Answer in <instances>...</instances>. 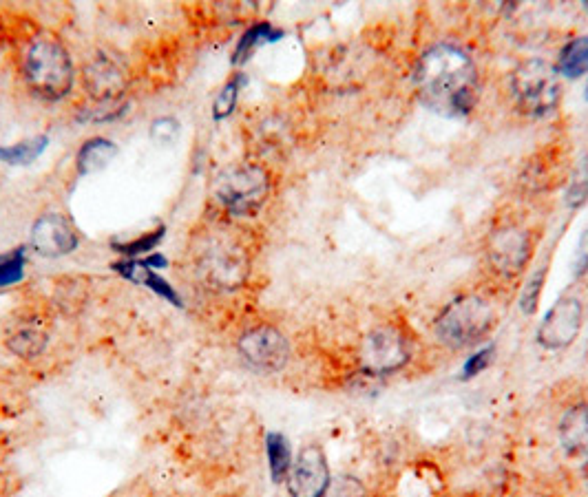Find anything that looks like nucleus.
I'll use <instances>...</instances> for the list:
<instances>
[{
    "label": "nucleus",
    "mask_w": 588,
    "mask_h": 497,
    "mask_svg": "<svg viewBox=\"0 0 588 497\" xmlns=\"http://www.w3.org/2000/svg\"><path fill=\"white\" fill-rule=\"evenodd\" d=\"M588 272V230L582 235L580 243H577V255H575V274L580 277V274Z\"/></svg>",
    "instance_id": "obj_29"
},
{
    "label": "nucleus",
    "mask_w": 588,
    "mask_h": 497,
    "mask_svg": "<svg viewBox=\"0 0 588 497\" xmlns=\"http://www.w3.org/2000/svg\"><path fill=\"white\" fill-rule=\"evenodd\" d=\"M49 144L47 135L31 137V140L18 142L12 146H0V162L9 166H27L34 160H38L40 153L45 151Z\"/></svg>",
    "instance_id": "obj_17"
},
{
    "label": "nucleus",
    "mask_w": 588,
    "mask_h": 497,
    "mask_svg": "<svg viewBox=\"0 0 588 497\" xmlns=\"http://www.w3.org/2000/svg\"><path fill=\"white\" fill-rule=\"evenodd\" d=\"M584 9H586V12H588V3H584Z\"/></svg>",
    "instance_id": "obj_30"
},
{
    "label": "nucleus",
    "mask_w": 588,
    "mask_h": 497,
    "mask_svg": "<svg viewBox=\"0 0 588 497\" xmlns=\"http://www.w3.org/2000/svg\"><path fill=\"white\" fill-rule=\"evenodd\" d=\"M283 34L279 29H275L268 23H257L252 25L244 36L239 38L237 47H235V54H233V65H244L246 60H250V56L255 54L259 47L268 45V42H275L279 40Z\"/></svg>",
    "instance_id": "obj_16"
},
{
    "label": "nucleus",
    "mask_w": 588,
    "mask_h": 497,
    "mask_svg": "<svg viewBox=\"0 0 588 497\" xmlns=\"http://www.w3.org/2000/svg\"><path fill=\"white\" fill-rule=\"evenodd\" d=\"M268 195V175L259 166H233L217 177L215 197L230 215L250 217Z\"/></svg>",
    "instance_id": "obj_5"
},
{
    "label": "nucleus",
    "mask_w": 588,
    "mask_h": 497,
    "mask_svg": "<svg viewBox=\"0 0 588 497\" xmlns=\"http://www.w3.org/2000/svg\"><path fill=\"white\" fill-rule=\"evenodd\" d=\"M177 133V122L173 118L157 120L153 124V137L157 142H171Z\"/></svg>",
    "instance_id": "obj_28"
},
{
    "label": "nucleus",
    "mask_w": 588,
    "mask_h": 497,
    "mask_svg": "<svg viewBox=\"0 0 588 497\" xmlns=\"http://www.w3.org/2000/svg\"><path fill=\"white\" fill-rule=\"evenodd\" d=\"M118 155V146L111 140H104V137H93V140L84 142L80 153L76 157V166L80 175H91L98 173L102 168H107L113 157Z\"/></svg>",
    "instance_id": "obj_15"
},
{
    "label": "nucleus",
    "mask_w": 588,
    "mask_h": 497,
    "mask_svg": "<svg viewBox=\"0 0 588 497\" xmlns=\"http://www.w3.org/2000/svg\"><path fill=\"white\" fill-rule=\"evenodd\" d=\"M9 350L23 358H34L40 356L42 350L47 347V336L42 334L36 327H20L12 336L7 338Z\"/></svg>",
    "instance_id": "obj_19"
},
{
    "label": "nucleus",
    "mask_w": 588,
    "mask_h": 497,
    "mask_svg": "<svg viewBox=\"0 0 588 497\" xmlns=\"http://www.w3.org/2000/svg\"><path fill=\"white\" fill-rule=\"evenodd\" d=\"M493 352H496V347L489 345V347H485V350H482V352H478V354L471 356L469 361L465 363V367H462V378H471V376L480 374L482 369H485V367L491 363Z\"/></svg>",
    "instance_id": "obj_26"
},
{
    "label": "nucleus",
    "mask_w": 588,
    "mask_h": 497,
    "mask_svg": "<svg viewBox=\"0 0 588 497\" xmlns=\"http://www.w3.org/2000/svg\"><path fill=\"white\" fill-rule=\"evenodd\" d=\"M241 84H244V73H235L233 78H230L224 89L219 91L217 100H215V107H213V115L215 120H222V118H228L230 113H233L235 104H237V98H239V89Z\"/></svg>",
    "instance_id": "obj_21"
},
{
    "label": "nucleus",
    "mask_w": 588,
    "mask_h": 497,
    "mask_svg": "<svg viewBox=\"0 0 588 497\" xmlns=\"http://www.w3.org/2000/svg\"><path fill=\"white\" fill-rule=\"evenodd\" d=\"M288 489L292 497H323L330 489V469L317 444L301 449L288 473Z\"/></svg>",
    "instance_id": "obj_9"
},
{
    "label": "nucleus",
    "mask_w": 588,
    "mask_h": 497,
    "mask_svg": "<svg viewBox=\"0 0 588 497\" xmlns=\"http://www.w3.org/2000/svg\"><path fill=\"white\" fill-rule=\"evenodd\" d=\"M25 80L45 100H62L73 87L69 51L54 36H38L25 54Z\"/></svg>",
    "instance_id": "obj_2"
},
{
    "label": "nucleus",
    "mask_w": 588,
    "mask_h": 497,
    "mask_svg": "<svg viewBox=\"0 0 588 497\" xmlns=\"http://www.w3.org/2000/svg\"><path fill=\"white\" fill-rule=\"evenodd\" d=\"M115 272H120L122 277L131 279L135 283L140 285H146V288H151L153 292H157L160 296H164L166 301H171L175 305H180V296H177V292L168 285V281H164L160 274H157L149 263H146V259H129V261H120L115 263Z\"/></svg>",
    "instance_id": "obj_14"
},
{
    "label": "nucleus",
    "mask_w": 588,
    "mask_h": 497,
    "mask_svg": "<svg viewBox=\"0 0 588 497\" xmlns=\"http://www.w3.org/2000/svg\"><path fill=\"white\" fill-rule=\"evenodd\" d=\"M266 449H268V462H270L272 478H275V482L286 480L290 469H292L288 440L283 438L281 433H270L268 440H266Z\"/></svg>",
    "instance_id": "obj_20"
},
{
    "label": "nucleus",
    "mask_w": 588,
    "mask_h": 497,
    "mask_svg": "<svg viewBox=\"0 0 588 497\" xmlns=\"http://www.w3.org/2000/svg\"><path fill=\"white\" fill-rule=\"evenodd\" d=\"M558 73L566 78H580L588 71V36L575 38L564 47L558 62Z\"/></svg>",
    "instance_id": "obj_18"
},
{
    "label": "nucleus",
    "mask_w": 588,
    "mask_h": 497,
    "mask_svg": "<svg viewBox=\"0 0 588 497\" xmlns=\"http://www.w3.org/2000/svg\"><path fill=\"white\" fill-rule=\"evenodd\" d=\"M588 197V160L580 164V168L575 171V177L571 179V188H569V204L571 206H580L586 202Z\"/></svg>",
    "instance_id": "obj_24"
},
{
    "label": "nucleus",
    "mask_w": 588,
    "mask_h": 497,
    "mask_svg": "<svg viewBox=\"0 0 588 497\" xmlns=\"http://www.w3.org/2000/svg\"><path fill=\"white\" fill-rule=\"evenodd\" d=\"M582 330V303L566 296L560 299L544 316V321L538 330V343L546 350H562L571 345L577 334Z\"/></svg>",
    "instance_id": "obj_10"
},
{
    "label": "nucleus",
    "mask_w": 588,
    "mask_h": 497,
    "mask_svg": "<svg viewBox=\"0 0 588 497\" xmlns=\"http://www.w3.org/2000/svg\"><path fill=\"white\" fill-rule=\"evenodd\" d=\"M25 274V250L18 248L12 255L0 257V288H7V285H14Z\"/></svg>",
    "instance_id": "obj_23"
},
{
    "label": "nucleus",
    "mask_w": 588,
    "mask_h": 497,
    "mask_svg": "<svg viewBox=\"0 0 588 497\" xmlns=\"http://www.w3.org/2000/svg\"><path fill=\"white\" fill-rule=\"evenodd\" d=\"M493 325H496L493 305L482 296L469 294L456 299L438 316L436 336L447 347L465 350V347L478 345L493 330Z\"/></svg>",
    "instance_id": "obj_3"
},
{
    "label": "nucleus",
    "mask_w": 588,
    "mask_h": 497,
    "mask_svg": "<svg viewBox=\"0 0 588 497\" xmlns=\"http://www.w3.org/2000/svg\"><path fill=\"white\" fill-rule=\"evenodd\" d=\"M31 246L42 257L69 255L78 248V232L65 215H40L31 228Z\"/></svg>",
    "instance_id": "obj_11"
},
{
    "label": "nucleus",
    "mask_w": 588,
    "mask_h": 497,
    "mask_svg": "<svg viewBox=\"0 0 588 497\" xmlns=\"http://www.w3.org/2000/svg\"><path fill=\"white\" fill-rule=\"evenodd\" d=\"M323 497H363V486L352 478H341L330 484Z\"/></svg>",
    "instance_id": "obj_27"
},
{
    "label": "nucleus",
    "mask_w": 588,
    "mask_h": 497,
    "mask_svg": "<svg viewBox=\"0 0 588 497\" xmlns=\"http://www.w3.org/2000/svg\"><path fill=\"white\" fill-rule=\"evenodd\" d=\"M544 272H546V268H540L538 274H533V279L529 281V285L522 292V310L527 314H531L535 310V305H538L540 290H542V283H544Z\"/></svg>",
    "instance_id": "obj_25"
},
{
    "label": "nucleus",
    "mask_w": 588,
    "mask_h": 497,
    "mask_svg": "<svg viewBox=\"0 0 588 497\" xmlns=\"http://www.w3.org/2000/svg\"><path fill=\"white\" fill-rule=\"evenodd\" d=\"M359 361L370 374H392L409 361V343L394 325L376 327L363 338Z\"/></svg>",
    "instance_id": "obj_6"
},
{
    "label": "nucleus",
    "mask_w": 588,
    "mask_h": 497,
    "mask_svg": "<svg viewBox=\"0 0 588 497\" xmlns=\"http://www.w3.org/2000/svg\"><path fill=\"white\" fill-rule=\"evenodd\" d=\"M491 266L504 277H516L531 259V237L518 226H502L487 241Z\"/></svg>",
    "instance_id": "obj_8"
},
{
    "label": "nucleus",
    "mask_w": 588,
    "mask_h": 497,
    "mask_svg": "<svg viewBox=\"0 0 588 497\" xmlns=\"http://www.w3.org/2000/svg\"><path fill=\"white\" fill-rule=\"evenodd\" d=\"M511 89L516 95L520 111L531 118H546L555 113L560 104V80L549 62L527 60L513 71Z\"/></svg>",
    "instance_id": "obj_4"
},
{
    "label": "nucleus",
    "mask_w": 588,
    "mask_h": 497,
    "mask_svg": "<svg viewBox=\"0 0 588 497\" xmlns=\"http://www.w3.org/2000/svg\"><path fill=\"white\" fill-rule=\"evenodd\" d=\"M164 237V226H160L157 230L146 232V235L133 239V241H124V243H113V248L122 252V255H129V257H140L146 255V252H151L157 243L162 241Z\"/></svg>",
    "instance_id": "obj_22"
},
{
    "label": "nucleus",
    "mask_w": 588,
    "mask_h": 497,
    "mask_svg": "<svg viewBox=\"0 0 588 497\" xmlns=\"http://www.w3.org/2000/svg\"><path fill=\"white\" fill-rule=\"evenodd\" d=\"M84 84L96 100L109 104L118 100L124 93V76L122 71L107 58H96L84 69Z\"/></svg>",
    "instance_id": "obj_12"
},
{
    "label": "nucleus",
    "mask_w": 588,
    "mask_h": 497,
    "mask_svg": "<svg viewBox=\"0 0 588 497\" xmlns=\"http://www.w3.org/2000/svg\"><path fill=\"white\" fill-rule=\"evenodd\" d=\"M560 440L573 458H588V405H577L560 422Z\"/></svg>",
    "instance_id": "obj_13"
},
{
    "label": "nucleus",
    "mask_w": 588,
    "mask_h": 497,
    "mask_svg": "<svg viewBox=\"0 0 588 497\" xmlns=\"http://www.w3.org/2000/svg\"><path fill=\"white\" fill-rule=\"evenodd\" d=\"M414 82L425 107L449 118L467 115L478 100L474 60L454 45H436L425 51L416 67Z\"/></svg>",
    "instance_id": "obj_1"
},
{
    "label": "nucleus",
    "mask_w": 588,
    "mask_h": 497,
    "mask_svg": "<svg viewBox=\"0 0 588 497\" xmlns=\"http://www.w3.org/2000/svg\"><path fill=\"white\" fill-rule=\"evenodd\" d=\"M239 354L259 372H279L288 363L290 345L277 327L257 325L239 338Z\"/></svg>",
    "instance_id": "obj_7"
}]
</instances>
